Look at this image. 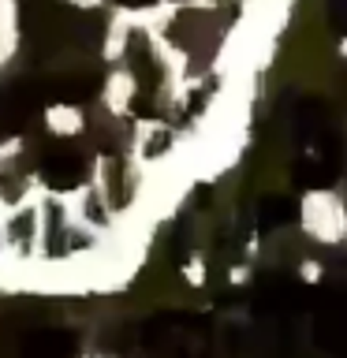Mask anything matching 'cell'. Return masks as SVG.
<instances>
[{"mask_svg": "<svg viewBox=\"0 0 347 358\" xmlns=\"http://www.w3.org/2000/svg\"><path fill=\"white\" fill-rule=\"evenodd\" d=\"M302 280H321V262H302Z\"/></svg>", "mask_w": 347, "mask_h": 358, "instance_id": "7a4b0ae2", "label": "cell"}, {"mask_svg": "<svg viewBox=\"0 0 347 358\" xmlns=\"http://www.w3.org/2000/svg\"><path fill=\"white\" fill-rule=\"evenodd\" d=\"M340 52H344V56H347V38H344V41H340Z\"/></svg>", "mask_w": 347, "mask_h": 358, "instance_id": "3957f363", "label": "cell"}, {"mask_svg": "<svg viewBox=\"0 0 347 358\" xmlns=\"http://www.w3.org/2000/svg\"><path fill=\"white\" fill-rule=\"evenodd\" d=\"M302 228L318 243L332 246L347 235V201L336 190H313L302 198Z\"/></svg>", "mask_w": 347, "mask_h": 358, "instance_id": "6da1fadb", "label": "cell"}]
</instances>
